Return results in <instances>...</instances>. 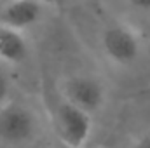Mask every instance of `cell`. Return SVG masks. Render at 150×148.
<instances>
[{
  "mask_svg": "<svg viewBox=\"0 0 150 148\" xmlns=\"http://www.w3.org/2000/svg\"><path fill=\"white\" fill-rule=\"evenodd\" d=\"M101 47L113 65L131 66L138 61L142 44L136 32L126 25H112L101 35Z\"/></svg>",
  "mask_w": 150,
  "mask_h": 148,
  "instance_id": "3",
  "label": "cell"
},
{
  "mask_svg": "<svg viewBox=\"0 0 150 148\" xmlns=\"http://www.w3.org/2000/svg\"><path fill=\"white\" fill-rule=\"evenodd\" d=\"M127 4L140 12H150V0H127Z\"/></svg>",
  "mask_w": 150,
  "mask_h": 148,
  "instance_id": "8",
  "label": "cell"
},
{
  "mask_svg": "<svg viewBox=\"0 0 150 148\" xmlns=\"http://www.w3.org/2000/svg\"><path fill=\"white\" fill-rule=\"evenodd\" d=\"M54 124L67 147L82 148L93 131V115L63 99L54 110Z\"/></svg>",
  "mask_w": 150,
  "mask_h": 148,
  "instance_id": "2",
  "label": "cell"
},
{
  "mask_svg": "<svg viewBox=\"0 0 150 148\" xmlns=\"http://www.w3.org/2000/svg\"><path fill=\"white\" fill-rule=\"evenodd\" d=\"M5 2H14V0H5Z\"/></svg>",
  "mask_w": 150,
  "mask_h": 148,
  "instance_id": "11",
  "label": "cell"
},
{
  "mask_svg": "<svg viewBox=\"0 0 150 148\" xmlns=\"http://www.w3.org/2000/svg\"><path fill=\"white\" fill-rule=\"evenodd\" d=\"M47 2H51V4H63L65 0H47Z\"/></svg>",
  "mask_w": 150,
  "mask_h": 148,
  "instance_id": "10",
  "label": "cell"
},
{
  "mask_svg": "<svg viewBox=\"0 0 150 148\" xmlns=\"http://www.w3.org/2000/svg\"><path fill=\"white\" fill-rule=\"evenodd\" d=\"M38 127L37 115L23 103H5L0 108V141L11 147L28 143Z\"/></svg>",
  "mask_w": 150,
  "mask_h": 148,
  "instance_id": "1",
  "label": "cell"
},
{
  "mask_svg": "<svg viewBox=\"0 0 150 148\" xmlns=\"http://www.w3.org/2000/svg\"><path fill=\"white\" fill-rule=\"evenodd\" d=\"M63 99L93 115L105 105L107 92L100 80L87 75H74L63 82Z\"/></svg>",
  "mask_w": 150,
  "mask_h": 148,
  "instance_id": "4",
  "label": "cell"
},
{
  "mask_svg": "<svg viewBox=\"0 0 150 148\" xmlns=\"http://www.w3.org/2000/svg\"><path fill=\"white\" fill-rule=\"evenodd\" d=\"M28 56V44L21 30L0 25V59L9 65L23 63Z\"/></svg>",
  "mask_w": 150,
  "mask_h": 148,
  "instance_id": "6",
  "label": "cell"
},
{
  "mask_svg": "<svg viewBox=\"0 0 150 148\" xmlns=\"http://www.w3.org/2000/svg\"><path fill=\"white\" fill-rule=\"evenodd\" d=\"M133 148H150V132L142 134V136H140V138L134 141Z\"/></svg>",
  "mask_w": 150,
  "mask_h": 148,
  "instance_id": "9",
  "label": "cell"
},
{
  "mask_svg": "<svg viewBox=\"0 0 150 148\" xmlns=\"http://www.w3.org/2000/svg\"><path fill=\"white\" fill-rule=\"evenodd\" d=\"M40 16H42V5L38 0L5 2V7L2 11V25L23 32L38 23Z\"/></svg>",
  "mask_w": 150,
  "mask_h": 148,
  "instance_id": "5",
  "label": "cell"
},
{
  "mask_svg": "<svg viewBox=\"0 0 150 148\" xmlns=\"http://www.w3.org/2000/svg\"><path fill=\"white\" fill-rule=\"evenodd\" d=\"M9 89H11L9 78H7L5 72L0 68V108L7 103V98H9Z\"/></svg>",
  "mask_w": 150,
  "mask_h": 148,
  "instance_id": "7",
  "label": "cell"
}]
</instances>
